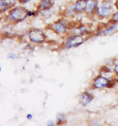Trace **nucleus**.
Instances as JSON below:
<instances>
[{"mask_svg":"<svg viewBox=\"0 0 118 126\" xmlns=\"http://www.w3.org/2000/svg\"><path fill=\"white\" fill-rule=\"evenodd\" d=\"M75 26L66 18L62 17L49 25L48 28V29L57 35L65 37Z\"/></svg>","mask_w":118,"mask_h":126,"instance_id":"1","label":"nucleus"},{"mask_svg":"<svg viewBox=\"0 0 118 126\" xmlns=\"http://www.w3.org/2000/svg\"><path fill=\"white\" fill-rule=\"evenodd\" d=\"M28 10L24 7L15 6L7 12L5 18L10 24H18L24 21L28 18Z\"/></svg>","mask_w":118,"mask_h":126,"instance_id":"2","label":"nucleus"},{"mask_svg":"<svg viewBox=\"0 0 118 126\" xmlns=\"http://www.w3.org/2000/svg\"><path fill=\"white\" fill-rule=\"evenodd\" d=\"M114 1V0H103V2L97 8L95 16L101 19L109 20L115 11Z\"/></svg>","mask_w":118,"mask_h":126,"instance_id":"3","label":"nucleus"},{"mask_svg":"<svg viewBox=\"0 0 118 126\" xmlns=\"http://www.w3.org/2000/svg\"><path fill=\"white\" fill-rule=\"evenodd\" d=\"M27 36L30 42L35 45H43L48 40V36L44 31L37 27L30 28Z\"/></svg>","mask_w":118,"mask_h":126,"instance_id":"4","label":"nucleus"},{"mask_svg":"<svg viewBox=\"0 0 118 126\" xmlns=\"http://www.w3.org/2000/svg\"><path fill=\"white\" fill-rule=\"evenodd\" d=\"M64 37L61 44V47L69 49L76 48L83 45L87 39V37L81 35L68 34Z\"/></svg>","mask_w":118,"mask_h":126,"instance_id":"5","label":"nucleus"},{"mask_svg":"<svg viewBox=\"0 0 118 126\" xmlns=\"http://www.w3.org/2000/svg\"><path fill=\"white\" fill-rule=\"evenodd\" d=\"M69 34L71 35H77L88 37L90 36L92 32L88 28V26L86 25L80 24L76 25L70 30Z\"/></svg>","mask_w":118,"mask_h":126,"instance_id":"6","label":"nucleus"},{"mask_svg":"<svg viewBox=\"0 0 118 126\" xmlns=\"http://www.w3.org/2000/svg\"><path fill=\"white\" fill-rule=\"evenodd\" d=\"M98 6L99 4L97 0H86L85 14L89 17L95 16Z\"/></svg>","mask_w":118,"mask_h":126,"instance_id":"7","label":"nucleus"},{"mask_svg":"<svg viewBox=\"0 0 118 126\" xmlns=\"http://www.w3.org/2000/svg\"><path fill=\"white\" fill-rule=\"evenodd\" d=\"M55 5L53 0H40L37 6V10L41 14L52 10Z\"/></svg>","mask_w":118,"mask_h":126,"instance_id":"8","label":"nucleus"},{"mask_svg":"<svg viewBox=\"0 0 118 126\" xmlns=\"http://www.w3.org/2000/svg\"><path fill=\"white\" fill-rule=\"evenodd\" d=\"M109 79L103 76L100 75L96 78L93 83V87L95 89H101L107 87Z\"/></svg>","mask_w":118,"mask_h":126,"instance_id":"9","label":"nucleus"},{"mask_svg":"<svg viewBox=\"0 0 118 126\" xmlns=\"http://www.w3.org/2000/svg\"><path fill=\"white\" fill-rule=\"evenodd\" d=\"M16 2L8 0H0V15L7 13L15 6Z\"/></svg>","mask_w":118,"mask_h":126,"instance_id":"10","label":"nucleus"},{"mask_svg":"<svg viewBox=\"0 0 118 126\" xmlns=\"http://www.w3.org/2000/svg\"><path fill=\"white\" fill-rule=\"evenodd\" d=\"M78 101L82 105L85 106L89 104L94 99V96L91 93L85 92L78 96Z\"/></svg>","mask_w":118,"mask_h":126,"instance_id":"11","label":"nucleus"},{"mask_svg":"<svg viewBox=\"0 0 118 126\" xmlns=\"http://www.w3.org/2000/svg\"><path fill=\"white\" fill-rule=\"evenodd\" d=\"M118 24L112 23L108 21L107 25L104 26L103 32V36H107L114 34L118 30Z\"/></svg>","mask_w":118,"mask_h":126,"instance_id":"12","label":"nucleus"},{"mask_svg":"<svg viewBox=\"0 0 118 126\" xmlns=\"http://www.w3.org/2000/svg\"><path fill=\"white\" fill-rule=\"evenodd\" d=\"M86 0H76L74 3V8L77 15L85 13Z\"/></svg>","mask_w":118,"mask_h":126,"instance_id":"13","label":"nucleus"},{"mask_svg":"<svg viewBox=\"0 0 118 126\" xmlns=\"http://www.w3.org/2000/svg\"><path fill=\"white\" fill-rule=\"evenodd\" d=\"M64 14L65 16L70 18H72L77 15L74 10V3H68L66 4L65 7Z\"/></svg>","mask_w":118,"mask_h":126,"instance_id":"14","label":"nucleus"},{"mask_svg":"<svg viewBox=\"0 0 118 126\" xmlns=\"http://www.w3.org/2000/svg\"><path fill=\"white\" fill-rule=\"evenodd\" d=\"M67 122L66 116L63 112H58L55 117V125L57 126H62Z\"/></svg>","mask_w":118,"mask_h":126,"instance_id":"15","label":"nucleus"},{"mask_svg":"<svg viewBox=\"0 0 118 126\" xmlns=\"http://www.w3.org/2000/svg\"><path fill=\"white\" fill-rule=\"evenodd\" d=\"M108 21L112 23L118 24V10L114 12Z\"/></svg>","mask_w":118,"mask_h":126,"instance_id":"16","label":"nucleus"},{"mask_svg":"<svg viewBox=\"0 0 118 126\" xmlns=\"http://www.w3.org/2000/svg\"><path fill=\"white\" fill-rule=\"evenodd\" d=\"M7 59L10 60H15L18 58V56L15 53L11 52L8 53L7 56Z\"/></svg>","mask_w":118,"mask_h":126,"instance_id":"17","label":"nucleus"},{"mask_svg":"<svg viewBox=\"0 0 118 126\" xmlns=\"http://www.w3.org/2000/svg\"><path fill=\"white\" fill-rule=\"evenodd\" d=\"M39 13L37 10L36 11H31V10H28L27 12V15H28V17H36L37 15H38Z\"/></svg>","mask_w":118,"mask_h":126,"instance_id":"18","label":"nucleus"},{"mask_svg":"<svg viewBox=\"0 0 118 126\" xmlns=\"http://www.w3.org/2000/svg\"><path fill=\"white\" fill-rule=\"evenodd\" d=\"M101 71L105 74H108L111 72V70L110 68H109L107 66H103L102 67H101Z\"/></svg>","mask_w":118,"mask_h":126,"instance_id":"19","label":"nucleus"},{"mask_svg":"<svg viewBox=\"0 0 118 126\" xmlns=\"http://www.w3.org/2000/svg\"><path fill=\"white\" fill-rule=\"evenodd\" d=\"M55 123L53 120H49L46 123V126H55Z\"/></svg>","mask_w":118,"mask_h":126,"instance_id":"20","label":"nucleus"},{"mask_svg":"<svg viewBox=\"0 0 118 126\" xmlns=\"http://www.w3.org/2000/svg\"><path fill=\"white\" fill-rule=\"evenodd\" d=\"M19 3L21 4H26L29 2L31 0H17Z\"/></svg>","mask_w":118,"mask_h":126,"instance_id":"21","label":"nucleus"},{"mask_svg":"<svg viewBox=\"0 0 118 126\" xmlns=\"http://www.w3.org/2000/svg\"><path fill=\"white\" fill-rule=\"evenodd\" d=\"M26 118L29 121L31 120L33 118V115L30 114V113L28 114L27 115H26Z\"/></svg>","mask_w":118,"mask_h":126,"instance_id":"22","label":"nucleus"},{"mask_svg":"<svg viewBox=\"0 0 118 126\" xmlns=\"http://www.w3.org/2000/svg\"><path fill=\"white\" fill-rule=\"evenodd\" d=\"M114 7L116 10H118V0H114Z\"/></svg>","mask_w":118,"mask_h":126,"instance_id":"23","label":"nucleus"},{"mask_svg":"<svg viewBox=\"0 0 118 126\" xmlns=\"http://www.w3.org/2000/svg\"><path fill=\"white\" fill-rule=\"evenodd\" d=\"M114 71L115 73L118 74V64H117L115 65L114 68Z\"/></svg>","mask_w":118,"mask_h":126,"instance_id":"24","label":"nucleus"},{"mask_svg":"<svg viewBox=\"0 0 118 126\" xmlns=\"http://www.w3.org/2000/svg\"><path fill=\"white\" fill-rule=\"evenodd\" d=\"M10 0V1H14V2H16V1H17V0Z\"/></svg>","mask_w":118,"mask_h":126,"instance_id":"25","label":"nucleus"},{"mask_svg":"<svg viewBox=\"0 0 118 126\" xmlns=\"http://www.w3.org/2000/svg\"><path fill=\"white\" fill-rule=\"evenodd\" d=\"M1 70H2V67H0V73H1Z\"/></svg>","mask_w":118,"mask_h":126,"instance_id":"26","label":"nucleus"},{"mask_svg":"<svg viewBox=\"0 0 118 126\" xmlns=\"http://www.w3.org/2000/svg\"><path fill=\"white\" fill-rule=\"evenodd\" d=\"M1 19H2V18L0 17V21H1Z\"/></svg>","mask_w":118,"mask_h":126,"instance_id":"27","label":"nucleus"},{"mask_svg":"<svg viewBox=\"0 0 118 126\" xmlns=\"http://www.w3.org/2000/svg\"></svg>","mask_w":118,"mask_h":126,"instance_id":"28","label":"nucleus"},{"mask_svg":"<svg viewBox=\"0 0 118 126\" xmlns=\"http://www.w3.org/2000/svg\"></svg>","mask_w":118,"mask_h":126,"instance_id":"29","label":"nucleus"}]
</instances>
